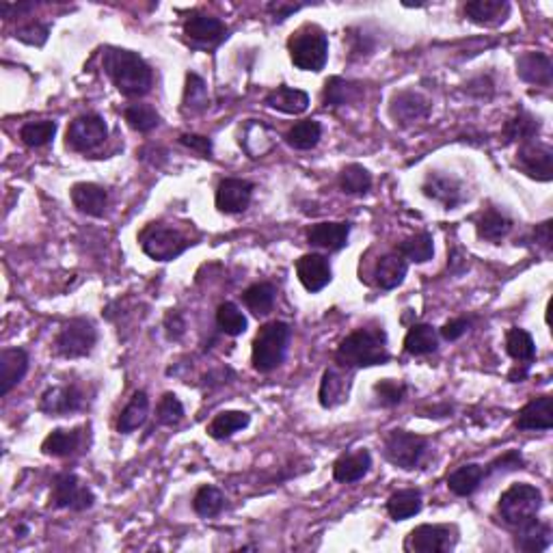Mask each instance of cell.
<instances>
[{
    "instance_id": "cell-1",
    "label": "cell",
    "mask_w": 553,
    "mask_h": 553,
    "mask_svg": "<svg viewBox=\"0 0 553 553\" xmlns=\"http://www.w3.org/2000/svg\"><path fill=\"white\" fill-rule=\"evenodd\" d=\"M104 72L108 74L117 91L126 98H143L154 83L152 67L141 54L123 48L104 50Z\"/></svg>"
},
{
    "instance_id": "cell-2",
    "label": "cell",
    "mask_w": 553,
    "mask_h": 553,
    "mask_svg": "<svg viewBox=\"0 0 553 553\" xmlns=\"http://www.w3.org/2000/svg\"><path fill=\"white\" fill-rule=\"evenodd\" d=\"M336 361L342 367H372L390 361L387 333L383 327H361L342 340L336 351Z\"/></svg>"
},
{
    "instance_id": "cell-3",
    "label": "cell",
    "mask_w": 553,
    "mask_h": 553,
    "mask_svg": "<svg viewBox=\"0 0 553 553\" xmlns=\"http://www.w3.org/2000/svg\"><path fill=\"white\" fill-rule=\"evenodd\" d=\"M290 61L303 72H322L328 59V37L318 24H303L288 39Z\"/></svg>"
},
{
    "instance_id": "cell-4",
    "label": "cell",
    "mask_w": 553,
    "mask_h": 553,
    "mask_svg": "<svg viewBox=\"0 0 553 553\" xmlns=\"http://www.w3.org/2000/svg\"><path fill=\"white\" fill-rule=\"evenodd\" d=\"M292 328L290 325L281 320H273L264 325L257 331L256 340H253L251 351V363L257 372L268 375V372L277 370L286 359L288 342H290Z\"/></svg>"
},
{
    "instance_id": "cell-5",
    "label": "cell",
    "mask_w": 553,
    "mask_h": 553,
    "mask_svg": "<svg viewBox=\"0 0 553 553\" xmlns=\"http://www.w3.org/2000/svg\"><path fill=\"white\" fill-rule=\"evenodd\" d=\"M541 508H542V493L538 491L536 486L525 485V482H519V485H512L510 488H506L500 497V504H497L502 519H504L510 527H515V530L538 519Z\"/></svg>"
},
{
    "instance_id": "cell-6",
    "label": "cell",
    "mask_w": 553,
    "mask_h": 553,
    "mask_svg": "<svg viewBox=\"0 0 553 553\" xmlns=\"http://www.w3.org/2000/svg\"><path fill=\"white\" fill-rule=\"evenodd\" d=\"M138 242L146 256L156 262L176 260L193 244L178 227L167 225V223H149L138 233Z\"/></svg>"
},
{
    "instance_id": "cell-7",
    "label": "cell",
    "mask_w": 553,
    "mask_h": 553,
    "mask_svg": "<svg viewBox=\"0 0 553 553\" xmlns=\"http://www.w3.org/2000/svg\"><path fill=\"white\" fill-rule=\"evenodd\" d=\"M428 452V439L422 435L408 431H391L383 441V456L391 462L393 467L411 471L420 467Z\"/></svg>"
},
{
    "instance_id": "cell-8",
    "label": "cell",
    "mask_w": 553,
    "mask_h": 553,
    "mask_svg": "<svg viewBox=\"0 0 553 553\" xmlns=\"http://www.w3.org/2000/svg\"><path fill=\"white\" fill-rule=\"evenodd\" d=\"M98 342V331L91 320L87 318H72L59 328L54 337V352L66 359H81L87 357L93 351Z\"/></svg>"
},
{
    "instance_id": "cell-9",
    "label": "cell",
    "mask_w": 553,
    "mask_h": 553,
    "mask_svg": "<svg viewBox=\"0 0 553 553\" xmlns=\"http://www.w3.org/2000/svg\"><path fill=\"white\" fill-rule=\"evenodd\" d=\"M96 502V495L76 473H57L50 491V506L61 508V510H89Z\"/></svg>"
},
{
    "instance_id": "cell-10",
    "label": "cell",
    "mask_w": 553,
    "mask_h": 553,
    "mask_svg": "<svg viewBox=\"0 0 553 553\" xmlns=\"http://www.w3.org/2000/svg\"><path fill=\"white\" fill-rule=\"evenodd\" d=\"M107 138H108V126L107 122H104L102 115L98 113H87L76 117L69 123L66 134L67 147L81 154L96 152L99 146H104Z\"/></svg>"
},
{
    "instance_id": "cell-11",
    "label": "cell",
    "mask_w": 553,
    "mask_h": 553,
    "mask_svg": "<svg viewBox=\"0 0 553 553\" xmlns=\"http://www.w3.org/2000/svg\"><path fill=\"white\" fill-rule=\"evenodd\" d=\"M458 530L454 525H431L423 523L408 532L405 549L411 553H447L456 547Z\"/></svg>"
},
{
    "instance_id": "cell-12",
    "label": "cell",
    "mask_w": 553,
    "mask_h": 553,
    "mask_svg": "<svg viewBox=\"0 0 553 553\" xmlns=\"http://www.w3.org/2000/svg\"><path fill=\"white\" fill-rule=\"evenodd\" d=\"M517 167H519L527 178L538 179V182H549L553 178L551 147L536 143L534 138L521 143L519 152H517Z\"/></svg>"
},
{
    "instance_id": "cell-13",
    "label": "cell",
    "mask_w": 553,
    "mask_h": 553,
    "mask_svg": "<svg viewBox=\"0 0 553 553\" xmlns=\"http://www.w3.org/2000/svg\"><path fill=\"white\" fill-rule=\"evenodd\" d=\"M184 35L197 46L217 48L229 37V31L218 18L206 16V13H191L184 22Z\"/></svg>"
},
{
    "instance_id": "cell-14",
    "label": "cell",
    "mask_w": 553,
    "mask_h": 553,
    "mask_svg": "<svg viewBox=\"0 0 553 553\" xmlns=\"http://www.w3.org/2000/svg\"><path fill=\"white\" fill-rule=\"evenodd\" d=\"M253 182L241 178H225L221 184L217 186V195H214V201H217L218 212L223 214H241L249 208L253 197Z\"/></svg>"
},
{
    "instance_id": "cell-15",
    "label": "cell",
    "mask_w": 553,
    "mask_h": 553,
    "mask_svg": "<svg viewBox=\"0 0 553 553\" xmlns=\"http://www.w3.org/2000/svg\"><path fill=\"white\" fill-rule=\"evenodd\" d=\"M84 407V393L76 385H57L43 391L39 400V411L50 417L69 415V413L81 411Z\"/></svg>"
},
{
    "instance_id": "cell-16",
    "label": "cell",
    "mask_w": 553,
    "mask_h": 553,
    "mask_svg": "<svg viewBox=\"0 0 553 553\" xmlns=\"http://www.w3.org/2000/svg\"><path fill=\"white\" fill-rule=\"evenodd\" d=\"M296 277L307 292H320L331 283V264L320 253H305L296 260Z\"/></svg>"
},
{
    "instance_id": "cell-17",
    "label": "cell",
    "mask_w": 553,
    "mask_h": 553,
    "mask_svg": "<svg viewBox=\"0 0 553 553\" xmlns=\"http://www.w3.org/2000/svg\"><path fill=\"white\" fill-rule=\"evenodd\" d=\"M423 195L432 201L441 203L446 210H454L458 203L462 201V186L456 178L446 176L441 171H431L422 184Z\"/></svg>"
},
{
    "instance_id": "cell-18",
    "label": "cell",
    "mask_w": 553,
    "mask_h": 553,
    "mask_svg": "<svg viewBox=\"0 0 553 553\" xmlns=\"http://www.w3.org/2000/svg\"><path fill=\"white\" fill-rule=\"evenodd\" d=\"M69 197H72L74 208L78 212L87 214V217H104L108 208V193L107 188L99 186V184L93 182H78L74 184L72 191H69Z\"/></svg>"
},
{
    "instance_id": "cell-19",
    "label": "cell",
    "mask_w": 553,
    "mask_h": 553,
    "mask_svg": "<svg viewBox=\"0 0 553 553\" xmlns=\"http://www.w3.org/2000/svg\"><path fill=\"white\" fill-rule=\"evenodd\" d=\"M28 372V352L24 348H4L0 352V396H7Z\"/></svg>"
},
{
    "instance_id": "cell-20",
    "label": "cell",
    "mask_w": 553,
    "mask_h": 553,
    "mask_svg": "<svg viewBox=\"0 0 553 553\" xmlns=\"http://www.w3.org/2000/svg\"><path fill=\"white\" fill-rule=\"evenodd\" d=\"M517 76L523 83L538 84V87H551L553 83V63L545 52H525L517 59Z\"/></svg>"
},
{
    "instance_id": "cell-21",
    "label": "cell",
    "mask_w": 553,
    "mask_h": 553,
    "mask_svg": "<svg viewBox=\"0 0 553 553\" xmlns=\"http://www.w3.org/2000/svg\"><path fill=\"white\" fill-rule=\"evenodd\" d=\"M431 102L415 91L396 93L390 104V115L396 123H413L428 117Z\"/></svg>"
},
{
    "instance_id": "cell-22",
    "label": "cell",
    "mask_w": 553,
    "mask_h": 553,
    "mask_svg": "<svg viewBox=\"0 0 553 553\" xmlns=\"http://www.w3.org/2000/svg\"><path fill=\"white\" fill-rule=\"evenodd\" d=\"M517 428L519 431H551L553 428V408L551 396H538L527 402L517 415Z\"/></svg>"
},
{
    "instance_id": "cell-23",
    "label": "cell",
    "mask_w": 553,
    "mask_h": 553,
    "mask_svg": "<svg viewBox=\"0 0 553 553\" xmlns=\"http://www.w3.org/2000/svg\"><path fill=\"white\" fill-rule=\"evenodd\" d=\"M508 13H510V3L506 0H473L465 4V16L478 27H500L506 22Z\"/></svg>"
},
{
    "instance_id": "cell-24",
    "label": "cell",
    "mask_w": 553,
    "mask_h": 553,
    "mask_svg": "<svg viewBox=\"0 0 553 553\" xmlns=\"http://www.w3.org/2000/svg\"><path fill=\"white\" fill-rule=\"evenodd\" d=\"M84 439V428H57L43 439L42 452L46 456L67 458L81 450Z\"/></svg>"
},
{
    "instance_id": "cell-25",
    "label": "cell",
    "mask_w": 553,
    "mask_h": 553,
    "mask_svg": "<svg viewBox=\"0 0 553 553\" xmlns=\"http://www.w3.org/2000/svg\"><path fill=\"white\" fill-rule=\"evenodd\" d=\"M351 223H316L307 232V242L325 251H340L348 244Z\"/></svg>"
},
{
    "instance_id": "cell-26",
    "label": "cell",
    "mask_w": 553,
    "mask_h": 553,
    "mask_svg": "<svg viewBox=\"0 0 553 553\" xmlns=\"http://www.w3.org/2000/svg\"><path fill=\"white\" fill-rule=\"evenodd\" d=\"M372 467V454L367 450H357L351 454H342L333 462V478L344 485L363 480Z\"/></svg>"
},
{
    "instance_id": "cell-27",
    "label": "cell",
    "mask_w": 553,
    "mask_h": 553,
    "mask_svg": "<svg viewBox=\"0 0 553 553\" xmlns=\"http://www.w3.org/2000/svg\"><path fill=\"white\" fill-rule=\"evenodd\" d=\"M408 273V262L398 251L385 253L375 268V281L381 290H396Z\"/></svg>"
},
{
    "instance_id": "cell-28",
    "label": "cell",
    "mask_w": 553,
    "mask_h": 553,
    "mask_svg": "<svg viewBox=\"0 0 553 553\" xmlns=\"http://www.w3.org/2000/svg\"><path fill=\"white\" fill-rule=\"evenodd\" d=\"M264 104L273 111L286 113V115H301L310 108V96H307L303 89H292L288 84H281V87L273 89L266 98H264Z\"/></svg>"
},
{
    "instance_id": "cell-29",
    "label": "cell",
    "mask_w": 553,
    "mask_h": 553,
    "mask_svg": "<svg viewBox=\"0 0 553 553\" xmlns=\"http://www.w3.org/2000/svg\"><path fill=\"white\" fill-rule=\"evenodd\" d=\"M551 545V525L542 521H530L527 525L517 527L515 547L525 553H541Z\"/></svg>"
},
{
    "instance_id": "cell-30",
    "label": "cell",
    "mask_w": 553,
    "mask_h": 553,
    "mask_svg": "<svg viewBox=\"0 0 553 553\" xmlns=\"http://www.w3.org/2000/svg\"><path fill=\"white\" fill-rule=\"evenodd\" d=\"M512 229V218L495 208H486L476 217V232L482 241L500 242Z\"/></svg>"
},
{
    "instance_id": "cell-31",
    "label": "cell",
    "mask_w": 553,
    "mask_h": 553,
    "mask_svg": "<svg viewBox=\"0 0 553 553\" xmlns=\"http://www.w3.org/2000/svg\"><path fill=\"white\" fill-rule=\"evenodd\" d=\"M486 478V470L478 462H470V465L458 467L447 476V488L458 497H470L478 491L482 480Z\"/></svg>"
},
{
    "instance_id": "cell-32",
    "label": "cell",
    "mask_w": 553,
    "mask_h": 553,
    "mask_svg": "<svg viewBox=\"0 0 553 553\" xmlns=\"http://www.w3.org/2000/svg\"><path fill=\"white\" fill-rule=\"evenodd\" d=\"M423 502H422V491L420 488H402L396 491L387 500V512L393 521H407L411 517L420 515Z\"/></svg>"
},
{
    "instance_id": "cell-33",
    "label": "cell",
    "mask_w": 553,
    "mask_h": 553,
    "mask_svg": "<svg viewBox=\"0 0 553 553\" xmlns=\"http://www.w3.org/2000/svg\"><path fill=\"white\" fill-rule=\"evenodd\" d=\"M359 98H361V87L357 83L344 81L340 76L328 78L325 83L322 99H325V107L328 108H340L346 107V104H355Z\"/></svg>"
},
{
    "instance_id": "cell-34",
    "label": "cell",
    "mask_w": 553,
    "mask_h": 553,
    "mask_svg": "<svg viewBox=\"0 0 553 553\" xmlns=\"http://www.w3.org/2000/svg\"><path fill=\"white\" fill-rule=\"evenodd\" d=\"M149 415V398L146 391H137L134 396L130 398V402H128L126 408L122 411V415H119V422H117V431L123 432V435H128V432L137 431V428H141L143 423H146Z\"/></svg>"
},
{
    "instance_id": "cell-35",
    "label": "cell",
    "mask_w": 553,
    "mask_h": 553,
    "mask_svg": "<svg viewBox=\"0 0 553 553\" xmlns=\"http://www.w3.org/2000/svg\"><path fill=\"white\" fill-rule=\"evenodd\" d=\"M439 348V336L431 325H413L405 337V351L413 357L431 355Z\"/></svg>"
},
{
    "instance_id": "cell-36",
    "label": "cell",
    "mask_w": 553,
    "mask_h": 553,
    "mask_svg": "<svg viewBox=\"0 0 553 553\" xmlns=\"http://www.w3.org/2000/svg\"><path fill=\"white\" fill-rule=\"evenodd\" d=\"M249 422H251V415H249V413L223 411V413H218V415L214 417L210 423H208V435H210L212 439H217V441L229 439L233 432L247 428Z\"/></svg>"
},
{
    "instance_id": "cell-37",
    "label": "cell",
    "mask_w": 553,
    "mask_h": 553,
    "mask_svg": "<svg viewBox=\"0 0 553 553\" xmlns=\"http://www.w3.org/2000/svg\"><path fill=\"white\" fill-rule=\"evenodd\" d=\"M275 298H277L275 286L268 281L253 283V286H249L242 294V303L247 305V310L256 313V316H266V313L273 310V305H275Z\"/></svg>"
},
{
    "instance_id": "cell-38",
    "label": "cell",
    "mask_w": 553,
    "mask_h": 553,
    "mask_svg": "<svg viewBox=\"0 0 553 553\" xmlns=\"http://www.w3.org/2000/svg\"><path fill=\"white\" fill-rule=\"evenodd\" d=\"M506 352L521 366H530L536 357V344L525 328L512 327L506 333Z\"/></svg>"
},
{
    "instance_id": "cell-39",
    "label": "cell",
    "mask_w": 553,
    "mask_h": 553,
    "mask_svg": "<svg viewBox=\"0 0 553 553\" xmlns=\"http://www.w3.org/2000/svg\"><path fill=\"white\" fill-rule=\"evenodd\" d=\"M320 138H322V126L316 119H303V122L294 123L286 134L288 146L294 149H301V152L316 147L318 143H320Z\"/></svg>"
},
{
    "instance_id": "cell-40",
    "label": "cell",
    "mask_w": 553,
    "mask_h": 553,
    "mask_svg": "<svg viewBox=\"0 0 553 553\" xmlns=\"http://www.w3.org/2000/svg\"><path fill=\"white\" fill-rule=\"evenodd\" d=\"M193 510L201 519H214V517H218L225 510V495L217 486L203 485L193 497Z\"/></svg>"
},
{
    "instance_id": "cell-41",
    "label": "cell",
    "mask_w": 553,
    "mask_h": 553,
    "mask_svg": "<svg viewBox=\"0 0 553 553\" xmlns=\"http://www.w3.org/2000/svg\"><path fill=\"white\" fill-rule=\"evenodd\" d=\"M208 87L203 83V78L195 72L186 74V87H184V99H182V111L199 115L208 108Z\"/></svg>"
},
{
    "instance_id": "cell-42",
    "label": "cell",
    "mask_w": 553,
    "mask_h": 553,
    "mask_svg": "<svg viewBox=\"0 0 553 553\" xmlns=\"http://www.w3.org/2000/svg\"><path fill=\"white\" fill-rule=\"evenodd\" d=\"M396 251L400 256H405L407 262H415V264H423L428 260H432L435 256V242H432V236L428 232L415 233V236L407 238L396 247Z\"/></svg>"
},
{
    "instance_id": "cell-43",
    "label": "cell",
    "mask_w": 553,
    "mask_h": 553,
    "mask_svg": "<svg viewBox=\"0 0 553 553\" xmlns=\"http://www.w3.org/2000/svg\"><path fill=\"white\" fill-rule=\"evenodd\" d=\"M538 130H541V122H538L534 115H530L521 108V111L517 113L515 117L510 119V122H506L504 143L532 141V138H534L538 134Z\"/></svg>"
},
{
    "instance_id": "cell-44",
    "label": "cell",
    "mask_w": 553,
    "mask_h": 553,
    "mask_svg": "<svg viewBox=\"0 0 553 553\" xmlns=\"http://www.w3.org/2000/svg\"><path fill=\"white\" fill-rule=\"evenodd\" d=\"M346 393H348L346 381H344V376L340 375V372L333 370V367L325 370V375H322V381H320V391H318L320 405L325 408H333V407L342 405V402L346 400Z\"/></svg>"
},
{
    "instance_id": "cell-45",
    "label": "cell",
    "mask_w": 553,
    "mask_h": 553,
    "mask_svg": "<svg viewBox=\"0 0 553 553\" xmlns=\"http://www.w3.org/2000/svg\"><path fill=\"white\" fill-rule=\"evenodd\" d=\"M123 119L128 122V126L132 130L147 134L152 132L154 128H158L161 123V115L156 113V108L149 107V104H130V107L123 108Z\"/></svg>"
},
{
    "instance_id": "cell-46",
    "label": "cell",
    "mask_w": 553,
    "mask_h": 553,
    "mask_svg": "<svg viewBox=\"0 0 553 553\" xmlns=\"http://www.w3.org/2000/svg\"><path fill=\"white\" fill-rule=\"evenodd\" d=\"M340 188L346 195H366L372 188V176L361 164H348L340 173Z\"/></svg>"
},
{
    "instance_id": "cell-47",
    "label": "cell",
    "mask_w": 553,
    "mask_h": 553,
    "mask_svg": "<svg viewBox=\"0 0 553 553\" xmlns=\"http://www.w3.org/2000/svg\"><path fill=\"white\" fill-rule=\"evenodd\" d=\"M57 122H50V119H43V122H28L20 128V138H22L24 146L28 147H43L48 143H52L54 134H57Z\"/></svg>"
},
{
    "instance_id": "cell-48",
    "label": "cell",
    "mask_w": 553,
    "mask_h": 553,
    "mask_svg": "<svg viewBox=\"0 0 553 553\" xmlns=\"http://www.w3.org/2000/svg\"><path fill=\"white\" fill-rule=\"evenodd\" d=\"M217 325L229 337H238L247 331V316L233 303H221L217 310Z\"/></svg>"
},
{
    "instance_id": "cell-49",
    "label": "cell",
    "mask_w": 553,
    "mask_h": 553,
    "mask_svg": "<svg viewBox=\"0 0 553 553\" xmlns=\"http://www.w3.org/2000/svg\"><path fill=\"white\" fill-rule=\"evenodd\" d=\"M375 393L381 407H398L407 396V385L402 381L393 378H383L375 385Z\"/></svg>"
},
{
    "instance_id": "cell-50",
    "label": "cell",
    "mask_w": 553,
    "mask_h": 553,
    "mask_svg": "<svg viewBox=\"0 0 553 553\" xmlns=\"http://www.w3.org/2000/svg\"><path fill=\"white\" fill-rule=\"evenodd\" d=\"M156 417H158V423H162V426H176V423L184 420V405L179 402V398L176 396V393H171V391L164 393V396L161 398V402H158Z\"/></svg>"
},
{
    "instance_id": "cell-51",
    "label": "cell",
    "mask_w": 553,
    "mask_h": 553,
    "mask_svg": "<svg viewBox=\"0 0 553 553\" xmlns=\"http://www.w3.org/2000/svg\"><path fill=\"white\" fill-rule=\"evenodd\" d=\"M48 33H50V27L48 24H42V22H28L24 24V27H20L16 31V39H20V42L28 43V46H43L48 39Z\"/></svg>"
},
{
    "instance_id": "cell-52",
    "label": "cell",
    "mask_w": 553,
    "mask_h": 553,
    "mask_svg": "<svg viewBox=\"0 0 553 553\" xmlns=\"http://www.w3.org/2000/svg\"><path fill=\"white\" fill-rule=\"evenodd\" d=\"M515 470H523V456L519 454V452L510 450L506 452V454H502L500 458H495V461L488 465L486 473H500V471H515Z\"/></svg>"
},
{
    "instance_id": "cell-53",
    "label": "cell",
    "mask_w": 553,
    "mask_h": 553,
    "mask_svg": "<svg viewBox=\"0 0 553 553\" xmlns=\"http://www.w3.org/2000/svg\"><path fill=\"white\" fill-rule=\"evenodd\" d=\"M179 143H182L184 147L197 152L199 156L203 158L212 156V138L201 137V134H182V137H179Z\"/></svg>"
},
{
    "instance_id": "cell-54",
    "label": "cell",
    "mask_w": 553,
    "mask_h": 553,
    "mask_svg": "<svg viewBox=\"0 0 553 553\" xmlns=\"http://www.w3.org/2000/svg\"><path fill=\"white\" fill-rule=\"evenodd\" d=\"M470 327H471L470 318H454V320L446 322V325L441 327L439 333H441L443 340L456 342V340H461V337L465 336L467 331H470Z\"/></svg>"
},
{
    "instance_id": "cell-55",
    "label": "cell",
    "mask_w": 553,
    "mask_h": 553,
    "mask_svg": "<svg viewBox=\"0 0 553 553\" xmlns=\"http://www.w3.org/2000/svg\"><path fill=\"white\" fill-rule=\"evenodd\" d=\"M164 333H167V337L171 342L182 340V336L186 333V322H184L182 313L169 312L167 316H164Z\"/></svg>"
},
{
    "instance_id": "cell-56",
    "label": "cell",
    "mask_w": 553,
    "mask_h": 553,
    "mask_svg": "<svg viewBox=\"0 0 553 553\" xmlns=\"http://www.w3.org/2000/svg\"><path fill=\"white\" fill-rule=\"evenodd\" d=\"M298 9H303V4H290V3H271L268 4V12H271V16L275 22H283V20H288L292 16V13H296Z\"/></svg>"
},
{
    "instance_id": "cell-57",
    "label": "cell",
    "mask_w": 553,
    "mask_h": 553,
    "mask_svg": "<svg viewBox=\"0 0 553 553\" xmlns=\"http://www.w3.org/2000/svg\"><path fill=\"white\" fill-rule=\"evenodd\" d=\"M534 241L541 244V247H545L547 251H551V221H545V223H541V225H536Z\"/></svg>"
}]
</instances>
